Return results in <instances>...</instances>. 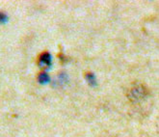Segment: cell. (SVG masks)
Listing matches in <instances>:
<instances>
[{"label":"cell","instance_id":"cell-1","mask_svg":"<svg viewBox=\"0 0 159 137\" xmlns=\"http://www.w3.org/2000/svg\"><path fill=\"white\" fill-rule=\"evenodd\" d=\"M148 91L145 85L136 84L127 90L126 97L128 98L130 102L135 103V102H139V100L144 99L148 96Z\"/></svg>","mask_w":159,"mask_h":137},{"label":"cell","instance_id":"cell-2","mask_svg":"<svg viewBox=\"0 0 159 137\" xmlns=\"http://www.w3.org/2000/svg\"><path fill=\"white\" fill-rule=\"evenodd\" d=\"M51 62H52V58L48 51L42 52L38 57V64H40L41 66L49 67L51 65Z\"/></svg>","mask_w":159,"mask_h":137},{"label":"cell","instance_id":"cell-3","mask_svg":"<svg viewBox=\"0 0 159 137\" xmlns=\"http://www.w3.org/2000/svg\"><path fill=\"white\" fill-rule=\"evenodd\" d=\"M85 78L91 86L97 85V80H96V77H95V75H93V72H90V71L85 72Z\"/></svg>","mask_w":159,"mask_h":137},{"label":"cell","instance_id":"cell-4","mask_svg":"<svg viewBox=\"0 0 159 137\" xmlns=\"http://www.w3.org/2000/svg\"><path fill=\"white\" fill-rule=\"evenodd\" d=\"M50 80V77L48 74H45V72H40L38 75V81L42 84H44V83H48Z\"/></svg>","mask_w":159,"mask_h":137},{"label":"cell","instance_id":"cell-5","mask_svg":"<svg viewBox=\"0 0 159 137\" xmlns=\"http://www.w3.org/2000/svg\"><path fill=\"white\" fill-rule=\"evenodd\" d=\"M6 19H8V17H6V16L4 15V13H1V21L4 22Z\"/></svg>","mask_w":159,"mask_h":137}]
</instances>
